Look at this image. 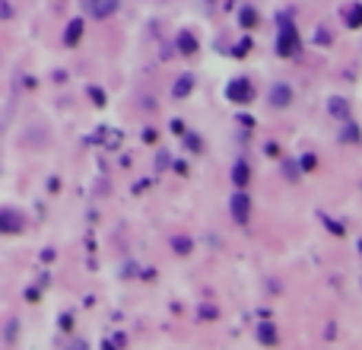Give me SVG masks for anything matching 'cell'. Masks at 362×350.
Wrapping results in <instances>:
<instances>
[{
    "instance_id": "obj_15",
    "label": "cell",
    "mask_w": 362,
    "mask_h": 350,
    "mask_svg": "<svg viewBox=\"0 0 362 350\" xmlns=\"http://www.w3.org/2000/svg\"><path fill=\"white\" fill-rule=\"evenodd\" d=\"M340 141H346V143H359V131H356V125L346 118L343 121V131H340Z\"/></svg>"
},
{
    "instance_id": "obj_10",
    "label": "cell",
    "mask_w": 362,
    "mask_h": 350,
    "mask_svg": "<svg viewBox=\"0 0 362 350\" xmlns=\"http://www.w3.org/2000/svg\"><path fill=\"white\" fill-rule=\"evenodd\" d=\"M343 23L350 25V29H362V3H350V7L343 10Z\"/></svg>"
},
{
    "instance_id": "obj_26",
    "label": "cell",
    "mask_w": 362,
    "mask_h": 350,
    "mask_svg": "<svg viewBox=\"0 0 362 350\" xmlns=\"http://www.w3.org/2000/svg\"><path fill=\"white\" fill-rule=\"evenodd\" d=\"M156 166L162 169V166H169V153H159V159H156Z\"/></svg>"
},
{
    "instance_id": "obj_20",
    "label": "cell",
    "mask_w": 362,
    "mask_h": 350,
    "mask_svg": "<svg viewBox=\"0 0 362 350\" xmlns=\"http://www.w3.org/2000/svg\"><path fill=\"white\" fill-rule=\"evenodd\" d=\"M321 220H324V226H328V229H330L334 236H343V233H346V229L337 223V220H330V217H321Z\"/></svg>"
},
{
    "instance_id": "obj_8",
    "label": "cell",
    "mask_w": 362,
    "mask_h": 350,
    "mask_svg": "<svg viewBox=\"0 0 362 350\" xmlns=\"http://www.w3.org/2000/svg\"><path fill=\"white\" fill-rule=\"evenodd\" d=\"M191 90H194V76H191V74H181L178 80H175V86H172V96H175V99H188Z\"/></svg>"
},
{
    "instance_id": "obj_3",
    "label": "cell",
    "mask_w": 362,
    "mask_h": 350,
    "mask_svg": "<svg viewBox=\"0 0 362 350\" xmlns=\"http://www.w3.org/2000/svg\"><path fill=\"white\" fill-rule=\"evenodd\" d=\"M229 210H232V220H235V223H248V220H251V194H245V188H239L229 200Z\"/></svg>"
},
{
    "instance_id": "obj_6",
    "label": "cell",
    "mask_w": 362,
    "mask_h": 350,
    "mask_svg": "<svg viewBox=\"0 0 362 350\" xmlns=\"http://www.w3.org/2000/svg\"><path fill=\"white\" fill-rule=\"evenodd\" d=\"M270 105L273 109H286V105H292V90H289L286 83H277L270 90Z\"/></svg>"
},
{
    "instance_id": "obj_13",
    "label": "cell",
    "mask_w": 362,
    "mask_h": 350,
    "mask_svg": "<svg viewBox=\"0 0 362 350\" xmlns=\"http://www.w3.org/2000/svg\"><path fill=\"white\" fill-rule=\"evenodd\" d=\"M257 338H261V344H267V347H273V344H277V328H273L270 322H264V325L257 328Z\"/></svg>"
},
{
    "instance_id": "obj_7",
    "label": "cell",
    "mask_w": 362,
    "mask_h": 350,
    "mask_svg": "<svg viewBox=\"0 0 362 350\" xmlns=\"http://www.w3.org/2000/svg\"><path fill=\"white\" fill-rule=\"evenodd\" d=\"M80 39H83V19L76 17V19H70V23H67V29H64V45H67V48H76V45H80Z\"/></svg>"
},
{
    "instance_id": "obj_17",
    "label": "cell",
    "mask_w": 362,
    "mask_h": 350,
    "mask_svg": "<svg viewBox=\"0 0 362 350\" xmlns=\"http://www.w3.org/2000/svg\"><path fill=\"white\" fill-rule=\"evenodd\" d=\"M299 166H302V172H315V166H318V156H315V153H305Z\"/></svg>"
},
{
    "instance_id": "obj_14",
    "label": "cell",
    "mask_w": 362,
    "mask_h": 350,
    "mask_svg": "<svg viewBox=\"0 0 362 350\" xmlns=\"http://www.w3.org/2000/svg\"><path fill=\"white\" fill-rule=\"evenodd\" d=\"M239 23L245 25V29L257 25V10H255V7H242V10H239Z\"/></svg>"
},
{
    "instance_id": "obj_27",
    "label": "cell",
    "mask_w": 362,
    "mask_h": 350,
    "mask_svg": "<svg viewBox=\"0 0 362 350\" xmlns=\"http://www.w3.org/2000/svg\"><path fill=\"white\" fill-rule=\"evenodd\" d=\"M359 251H362V242H359Z\"/></svg>"
},
{
    "instance_id": "obj_5",
    "label": "cell",
    "mask_w": 362,
    "mask_h": 350,
    "mask_svg": "<svg viewBox=\"0 0 362 350\" xmlns=\"http://www.w3.org/2000/svg\"><path fill=\"white\" fill-rule=\"evenodd\" d=\"M83 7H86V13H89V17L108 19L118 10V0H83Z\"/></svg>"
},
{
    "instance_id": "obj_11",
    "label": "cell",
    "mask_w": 362,
    "mask_h": 350,
    "mask_svg": "<svg viewBox=\"0 0 362 350\" xmlns=\"http://www.w3.org/2000/svg\"><path fill=\"white\" fill-rule=\"evenodd\" d=\"M248 178H251V169H248V163H235V166H232V182H235V188H245Z\"/></svg>"
},
{
    "instance_id": "obj_2",
    "label": "cell",
    "mask_w": 362,
    "mask_h": 350,
    "mask_svg": "<svg viewBox=\"0 0 362 350\" xmlns=\"http://www.w3.org/2000/svg\"><path fill=\"white\" fill-rule=\"evenodd\" d=\"M226 99L235 102V105H245V102L255 99V86H251V80H245V76H235V80H229V86H226Z\"/></svg>"
},
{
    "instance_id": "obj_18",
    "label": "cell",
    "mask_w": 362,
    "mask_h": 350,
    "mask_svg": "<svg viewBox=\"0 0 362 350\" xmlns=\"http://www.w3.org/2000/svg\"><path fill=\"white\" fill-rule=\"evenodd\" d=\"M248 51H251V39H248V35H245V39H242V42L235 45V48H232V54H235V58H245Z\"/></svg>"
},
{
    "instance_id": "obj_16",
    "label": "cell",
    "mask_w": 362,
    "mask_h": 350,
    "mask_svg": "<svg viewBox=\"0 0 362 350\" xmlns=\"http://www.w3.org/2000/svg\"><path fill=\"white\" fill-rule=\"evenodd\" d=\"M99 137L105 141V147H118V141H121V131H108V127H102Z\"/></svg>"
},
{
    "instance_id": "obj_24",
    "label": "cell",
    "mask_w": 362,
    "mask_h": 350,
    "mask_svg": "<svg viewBox=\"0 0 362 350\" xmlns=\"http://www.w3.org/2000/svg\"><path fill=\"white\" fill-rule=\"evenodd\" d=\"M13 17V7H10V0H0V19H10Z\"/></svg>"
},
{
    "instance_id": "obj_23",
    "label": "cell",
    "mask_w": 362,
    "mask_h": 350,
    "mask_svg": "<svg viewBox=\"0 0 362 350\" xmlns=\"http://www.w3.org/2000/svg\"><path fill=\"white\" fill-rule=\"evenodd\" d=\"M283 172H286V178H296V175H299V166L286 159V163H283Z\"/></svg>"
},
{
    "instance_id": "obj_21",
    "label": "cell",
    "mask_w": 362,
    "mask_h": 350,
    "mask_svg": "<svg viewBox=\"0 0 362 350\" xmlns=\"http://www.w3.org/2000/svg\"><path fill=\"white\" fill-rule=\"evenodd\" d=\"M315 42H318V45H330V32L324 29V25H321V29H315Z\"/></svg>"
},
{
    "instance_id": "obj_9",
    "label": "cell",
    "mask_w": 362,
    "mask_h": 350,
    "mask_svg": "<svg viewBox=\"0 0 362 350\" xmlns=\"http://www.w3.org/2000/svg\"><path fill=\"white\" fill-rule=\"evenodd\" d=\"M328 112L337 118V121H346V118H350V102L340 99V96H334V99L328 102Z\"/></svg>"
},
{
    "instance_id": "obj_19",
    "label": "cell",
    "mask_w": 362,
    "mask_h": 350,
    "mask_svg": "<svg viewBox=\"0 0 362 350\" xmlns=\"http://www.w3.org/2000/svg\"><path fill=\"white\" fill-rule=\"evenodd\" d=\"M172 245H175V251H178V255H188V251H191V239H184V236H178Z\"/></svg>"
},
{
    "instance_id": "obj_4",
    "label": "cell",
    "mask_w": 362,
    "mask_h": 350,
    "mask_svg": "<svg viewBox=\"0 0 362 350\" xmlns=\"http://www.w3.org/2000/svg\"><path fill=\"white\" fill-rule=\"evenodd\" d=\"M23 226H25V220L19 210H10V207L0 210V233H7V236L23 233Z\"/></svg>"
},
{
    "instance_id": "obj_22",
    "label": "cell",
    "mask_w": 362,
    "mask_h": 350,
    "mask_svg": "<svg viewBox=\"0 0 362 350\" xmlns=\"http://www.w3.org/2000/svg\"><path fill=\"white\" fill-rule=\"evenodd\" d=\"M89 96H92V102H96V105H105V92H102L99 86H92Z\"/></svg>"
},
{
    "instance_id": "obj_1",
    "label": "cell",
    "mask_w": 362,
    "mask_h": 350,
    "mask_svg": "<svg viewBox=\"0 0 362 350\" xmlns=\"http://www.w3.org/2000/svg\"><path fill=\"white\" fill-rule=\"evenodd\" d=\"M280 39H277V54L280 58H292L299 51V32L296 25H292V19H289V13H280Z\"/></svg>"
},
{
    "instance_id": "obj_12",
    "label": "cell",
    "mask_w": 362,
    "mask_h": 350,
    "mask_svg": "<svg viewBox=\"0 0 362 350\" xmlns=\"http://www.w3.org/2000/svg\"><path fill=\"white\" fill-rule=\"evenodd\" d=\"M178 51L181 54H194V51H198V39H194L191 32H181L178 35Z\"/></svg>"
},
{
    "instance_id": "obj_25",
    "label": "cell",
    "mask_w": 362,
    "mask_h": 350,
    "mask_svg": "<svg viewBox=\"0 0 362 350\" xmlns=\"http://www.w3.org/2000/svg\"><path fill=\"white\" fill-rule=\"evenodd\" d=\"M61 328H64V331H70V328H74V318H70V316H61Z\"/></svg>"
}]
</instances>
